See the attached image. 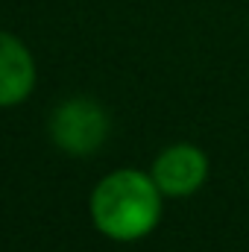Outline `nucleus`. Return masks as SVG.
Masks as SVG:
<instances>
[{
    "instance_id": "obj_3",
    "label": "nucleus",
    "mask_w": 249,
    "mask_h": 252,
    "mask_svg": "<svg viewBox=\"0 0 249 252\" xmlns=\"http://www.w3.org/2000/svg\"><path fill=\"white\" fill-rule=\"evenodd\" d=\"M150 176L164 196H190L208 179V156L196 144H170L156 156Z\"/></svg>"
},
{
    "instance_id": "obj_2",
    "label": "nucleus",
    "mask_w": 249,
    "mask_h": 252,
    "mask_svg": "<svg viewBox=\"0 0 249 252\" xmlns=\"http://www.w3.org/2000/svg\"><path fill=\"white\" fill-rule=\"evenodd\" d=\"M109 135V118L100 103L76 97L62 103L50 118V138L53 144L70 156H88L100 150Z\"/></svg>"
},
{
    "instance_id": "obj_1",
    "label": "nucleus",
    "mask_w": 249,
    "mask_h": 252,
    "mask_svg": "<svg viewBox=\"0 0 249 252\" xmlns=\"http://www.w3.org/2000/svg\"><path fill=\"white\" fill-rule=\"evenodd\" d=\"M161 202L164 193L150 173L121 167L97 182L91 193V220L106 238L132 244L158 226Z\"/></svg>"
},
{
    "instance_id": "obj_4",
    "label": "nucleus",
    "mask_w": 249,
    "mask_h": 252,
    "mask_svg": "<svg viewBox=\"0 0 249 252\" xmlns=\"http://www.w3.org/2000/svg\"><path fill=\"white\" fill-rule=\"evenodd\" d=\"M35 88L32 53L9 32H0V106L24 103Z\"/></svg>"
}]
</instances>
